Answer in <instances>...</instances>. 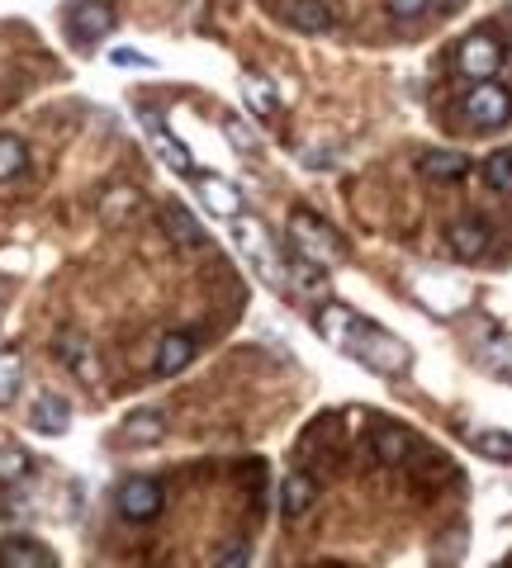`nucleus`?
<instances>
[{
  "mask_svg": "<svg viewBox=\"0 0 512 568\" xmlns=\"http://www.w3.org/2000/svg\"><path fill=\"white\" fill-rule=\"evenodd\" d=\"M313 332L323 336L332 351L351 355L357 365L375 369V375H403V369L413 365V351L403 346L390 327H380V323H370V317L351 313L347 304H323L318 308L313 313Z\"/></svg>",
  "mask_w": 512,
  "mask_h": 568,
  "instance_id": "nucleus-1",
  "label": "nucleus"
},
{
  "mask_svg": "<svg viewBox=\"0 0 512 568\" xmlns=\"http://www.w3.org/2000/svg\"><path fill=\"white\" fill-rule=\"evenodd\" d=\"M290 246H294L299 256H309L313 265H323V271L342 265V256H347L342 237L332 233V227L318 219V213H309V209H294L290 213Z\"/></svg>",
  "mask_w": 512,
  "mask_h": 568,
  "instance_id": "nucleus-2",
  "label": "nucleus"
},
{
  "mask_svg": "<svg viewBox=\"0 0 512 568\" xmlns=\"http://www.w3.org/2000/svg\"><path fill=\"white\" fill-rule=\"evenodd\" d=\"M228 223H233V242H238V252L252 261V271L267 280L271 290H290V284H285V271H280L275 246H271V237H267V227H261L257 219H242V213H238V219H228Z\"/></svg>",
  "mask_w": 512,
  "mask_h": 568,
  "instance_id": "nucleus-3",
  "label": "nucleus"
},
{
  "mask_svg": "<svg viewBox=\"0 0 512 568\" xmlns=\"http://www.w3.org/2000/svg\"><path fill=\"white\" fill-rule=\"evenodd\" d=\"M461 114L470 119V129H480V133H493V129H503V123L512 119V91L499 81H474L470 85V95L461 100Z\"/></svg>",
  "mask_w": 512,
  "mask_h": 568,
  "instance_id": "nucleus-4",
  "label": "nucleus"
},
{
  "mask_svg": "<svg viewBox=\"0 0 512 568\" xmlns=\"http://www.w3.org/2000/svg\"><path fill=\"white\" fill-rule=\"evenodd\" d=\"M503 58H508V48H503V39H499L493 29H474L470 39L455 48V67H461V77H470V81L499 77Z\"/></svg>",
  "mask_w": 512,
  "mask_h": 568,
  "instance_id": "nucleus-5",
  "label": "nucleus"
},
{
  "mask_svg": "<svg viewBox=\"0 0 512 568\" xmlns=\"http://www.w3.org/2000/svg\"><path fill=\"white\" fill-rule=\"evenodd\" d=\"M114 503H119V517L123 521H152L157 511H162V503H167V493H162V484L157 478H123L119 484V493H114Z\"/></svg>",
  "mask_w": 512,
  "mask_h": 568,
  "instance_id": "nucleus-6",
  "label": "nucleus"
},
{
  "mask_svg": "<svg viewBox=\"0 0 512 568\" xmlns=\"http://www.w3.org/2000/svg\"><path fill=\"white\" fill-rule=\"evenodd\" d=\"M114 29V6L110 0H72L67 6V33L77 43H96V39H110Z\"/></svg>",
  "mask_w": 512,
  "mask_h": 568,
  "instance_id": "nucleus-7",
  "label": "nucleus"
},
{
  "mask_svg": "<svg viewBox=\"0 0 512 568\" xmlns=\"http://www.w3.org/2000/svg\"><path fill=\"white\" fill-rule=\"evenodd\" d=\"M138 119H143V133H148V142H152V152L157 156H162V162L175 171V175H195V156H190L185 152V142L181 138H175L171 129H167V123L162 119H157L152 110H143V114H138Z\"/></svg>",
  "mask_w": 512,
  "mask_h": 568,
  "instance_id": "nucleus-8",
  "label": "nucleus"
},
{
  "mask_svg": "<svg viewBox=\"0 0 512 568\" xmlns=\"http://www.w3.org/2000/svg\"><path fill=\"white\" fill-rule=\"evenodd\" d=\"M195 181V194H200V204L214 213V219H238L242 213V190L233 185V181H223V175H214V171H195L190 175Z\"/></svg>",
  "mask_w": 512,
  "mask_h": 568,
  "instance_id": "nucleus-9",
  "label": "nucleus"
},
{
  "mask_svg": "<svg viewBox=\"0 0 512 568\" xmlns=\"http://www.w3.org/2000/svg\"><path fill=\"white\" fill-rule=\"evenodd\" d=\"M195 351L200 342L190 332H167L162 342H157V355H152V369H157V379H171V375H181V369L195 361Z\"/></svg>",
  "mask_w": 512,
  "mask_h": 568,
  "instance_id": "nucleus-10",
  "label": "nucleus"
},
{
  "mask_svg": "<svg viewBox=\"0 0 512 568\" xmlns=\"http://www.w3.org/2000/svg\"><path fill=\"white\" fill-rule=\"evenodd\" d=\"M29 426L39 436H67V426H72V403L62 394H39L29 407Z\"/></svg>",
  "mask_w": 512,
  "mask_h": 568,
  "instance_id": "nucleus-11",
  "label": "nucleus"
},
{
  "mask_svg": "<svg viewBox=\"0 0 512 568\" xmlns=\"http://www.w3.org/2000/svg\"><path fill=\"white\" fill-rule=\"evenodd\" d=\"M489 242H493V233H489V223L484 219H461V223H451L446 227V246L461 261H480V256H489Z\"/></svg>",
  "mask_w": 512,
  "mask_h": 568,
  "instance_id": "nucleus-12",
  "label": "nucleus"
},
{
  "mask_svg": "<svg viewBox=\"0 0 512 568\" xmlns=\"http://www.w3.org/2000/svg\"><path fill=\"white\" fill-rule=\"evenodd\" d=\"M162 436H167V417L157 413V407H138V413H129L119 426L123 446H152V440H162Z\"/></svg>",
  "mask_w": 512,
  "mask_h": 568,
  "instance_id": "nucleus-13",
  "label": "nucleus"
},
{
  "mask_svg": "<svg viewBox=\"0 0 512 568\" xmlns=\"http://www.w3.org/2000/svg\"><path fill=\"white\" fill-rule=\"evenodd\" d=\"M285 24L299 29V33H328L338 24V14H332L328 0H290L285 6Z\"/></svg>",
  "mask_w": 512,
  "mask_h": 568,
  "instance_id": "nucleus-14",
  "label": "nucleus"
},
{
  "mask_svg": "<svg viewBox=\"0 0 512 568\" xmlns=\"http://www.w3.org/2000/svg\"><path fill=\"white\" fill-rule=\"evenodd\" d=\"M318 503V478L304 474V469H294L285 484H280V511L294 521V517H304V511Z\"/></svg>",
  "mask_w": 512,
  "mask_h": 568,
  "instance_id": "nucleus-15",
  "label": "nucleus"
},
{
  "mask_svg": "<svg viewBox=\"0 0 512 568\" xmlns=\"http://www.w3.org/2000/svg\"><path fill=\"white\" fill-rule=\"evenodd\" d=\"M0 564L6 568H52V549L39 540H0Z\"/></svg>",
  "mask_w": 512,
  "mask_h": 568,
  "instance_id": "nucleus-16",
  "label": "nucleus"
},
{
  "mask_svg": "<svg viewBox=\"0 0 512 568\" xmlns=\"http://www.w3.org/2000/svg\"><path fill=\"white\" fill-rule=\"evenodd\" d=\"M242 100H247V110H252L257 119H275V110H280L275 85L267 77H257V71H247L242 77Z\"/></svg>",
  "mask_w": 512,
  "mask_h": 568,
  "instance_id": "nucleus-17",
  "label": "nucleus"
},
{
  "mask_svg": "<svg viewBox=\"0 0 512 568\" xmlns=\"http://www.w3.org/2000/svg\"><path fill=\"white\" fill-rule=\"evenodd\" d=\"M409 450H413V436L403 432V426H390V422L375 426V455L384 459V465H403Z\"/></svg>",
  "mask_w": 512,
  "mask_h": 568,
  "instance_id": "nucleus-18",
  "label": "nucleus"
},
{
  "mask_svg": "<svg viewBox=\"0 0 512 568\" xmlns=\"http://www.w3.org/2000/svg\"><path fill=\"white\" fill-rule=\"evenodd\" d=\"M465 171H470L465 152H428L422 156V175H428V181H461Z\"/></svg>",
  "mask_w": 512,
  "mask_h": 568,
  "instance_id": "nucleus-19",
  "label": "nucleus"
},
{
  "mask_svg": "<svg viewBox=\"0 0 512 568\" xmlns=\"http://www.w3.org/2000/svg\"><path fill=\"white\" fill-rule=\"evenodd\" d=\"M162 219H167V233H171L175 242H181V246H204V242H209V237L200 233V223L190 219V213H185L181 204H167V209H162Z\"/></svg>",
  "mask_w": 512,
  "mask_h": 568,
  "instance_id": "nucleus-20",
  "label": "nucleus"
},
{
  "mask_svg": "<svg viewBox=\"0 0 512 568\" xmlns=\"http://www.w3.org/2000/svg\"><path fill=\"white\" fill-rule=\"evenodd\" d=\"M24 166H29V148H24V138L0 133V185H10Z\"/></svg>",
  "mask_w": 512,
  "mask_h": 568,
  "instance_id": "nucleus-21",
  "label": "nucleus"
},
{
  "mask_svg": "<svg viewBox=\"0 0 512 568\" xmlns=\"http://www.w3.org/2000/svg\"><path fill=\"white\" fill-rule=\"evenodd\" d=\"M20 388H24V361L14 351H0V407L20 398Z\"/></svg>",
  "mask_w": 512,
  "mask_h": 568,
  "instance_id": "nucleus-22",
  "label": "nucleus"
},
{
  "mask_svg": "<svg viewBox=\"0 0 512 568\" xmlns=\"http://www.w3.org/2000/svg\"><path fill=\"white\" fill-rule=\"evenodd\" d=\"M58 355L77 369L81 379H96V355H91V346H86L81 336H62V342H58Z\"/></svg>",
  "mask_w": 512,
  "mask_h": 568,
  "instance_id": "nucleus-23",
  "label": "nucleus"
},
{
  "mask_svg": "<svg viewBox=\"0 0 512 568\" xmlns=\"http://www.w3.org/2000/svg\"><path fill=\"white\" fill-rule=\"evenodd\" d=\"M470 446L484 459H493V465H512V436L508 432H474Z\"/></svg>",
  "mask_w": 512,
  "mask_h": 568,
  "instance_id": "nucleus-24",
  "label": "nucleus"
},
{
  "mask_svg": "<svg viewBox=\"0 0 512 568\" xmlns=\"http://www.w3.org/2000/svg\"><path fill=\"white\" fill-rule=\"evenodd\" d=\"M223 133H228V142H233V148L242 152V156H257L261 152V138L247 129V123L238 119V114H223Z\"/></svg>",
  "mask_w": 512,
  "mask_h": 568,
  "instance_id": "nucleus-25",
  "label": "nucleus"
},
{
  "mask_svg": "<svg viewBox=\"0 0 512 568\" xmlns=\"http://www.w3.org/2000/svg\"><path fill=\"white\" fill-rule=\"evenodd\" d=\"M484 181H489L493 190H512V148H503V152L489 156V162H484Z\"/></svg>",
  "mask_w": 512,
  "mask_h": 568,
  "instance_id": "nucleus-26",
  "label": "nucleus"
},
{
  "mask_svg": "<svg viewBox=\"0 0 512 568\" xmlns=\"http://www.w3.org/2000/svg\"><path fill=\"white\" fill-rule=\"evenodd\" d=\"M384 10H390V20L413 24V20H422V14L432 10V0H384Z\"/></svg>",
  "mask_w": 512,
  "mask_h": 568,
  "instance_id": "nucleus-27",
  "label": "nucleus"
},
{
  "mask_svg": "<svg viewBox=\"0 0 512 568\" xmlns=\"http://www.w3.org/2000/svg\"><path fill=\"white\" fill-rule=\"evenodd\" d=\"M24 474H29V455L20 446L0 450V478H6V484H14V478H24Z\"/></svg>",
  "mask_w": 512,
  "mask_h": 568,
  "instance_id": "nucleus-28",
  "label": "nucleus"
},
{
  "mask_svg": "<svg viewBox=\"0 0 512 568\" xmlns=\"http://www.w3.org/2000/svg\"><path fill=\"white\" fill-rule=\"evenodd\" d=\"M484 365H489V369H499V375H508V379H512V336H503V342H493V346L484 351Z\"/></svg>",
  "mask_w": 512,
  "mask_h": 568,
  "instance_id": "nucleus-29",
  "label": "nucleus"
},
{
  "mask_svg": "<svg viewBox=\"0 0 512 568\" xmlns=\"http://www.w3.org/2000/svg\"><path fill=\"white\" fill-rule=\"evenodd\" d=\"M110 62H114V67H143V71L157 67L148 52H138V48H114V52H110Z\"/></svg>",
  "mask_w": 512,
  "mask_h": 568,
  "instance_id": "nucleus-30",
  "label": "nucleus"
},
{
  "mask_svg": "<svg viewBox=\"0 0 512 568\" xmlns=\"http://www.w3.org/2000/svg\"><path fill=\"white\" fill-rule=\"evenodd\" d=\"M247 559H252V545H223L214 555V564H247Z\"/></svg>",
  "mask_w": 512,
  "mask_h": 568,
  "instance_id": "nucleus-31",
  "label": "nucleus"
},
{
  "mask_svg": "<svg viewBox=\"0 0 512 568\" xmlns=\"http://www.w3.org/2000/svg\"><path fill=\"white\" fill-rule=\"evenodd\" d=\"M465 0H432V10H441V14H451V10H461Z\"/></svg>",
  "mask_w": 512,
  "mask_h": 568,
  "instance_id": "nucleus-32",
  "label": "nucleus"
}]
</instances>
